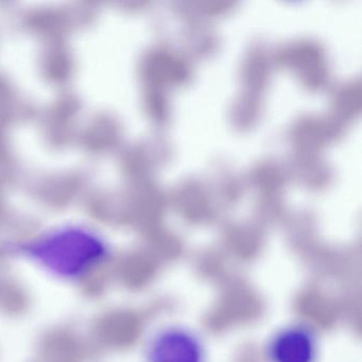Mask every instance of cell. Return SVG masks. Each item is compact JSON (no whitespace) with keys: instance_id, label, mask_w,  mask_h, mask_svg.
Wrapping results in <instances>:
<instances>
[{"instance_id":"1","label":"cell","mask_w":362,"mask_h":362,"mask_svg":"<svg viewBox=\"0 0 362 362\" xmlns=\"http://www.w3.org/2000/svg\"><path fill=\"white\" fill-rule=\"evenodd\" d=\"M16 253L60 281H86L107 266L112 249L94 228L58 226L16 245Z\"/></svg>"},{"instance_id":"2","label":"cell","mask_w":362,"mask_h":362,"mask_svg":"<svg viewBox=\"0 0 362 362\" xmlns=\"http://www.w3.org/2000/svg\"><path fill=\"white\" fill-rule=\"evenodd\" d=\"M145 362H206L204 342L190 328L167 325L158 328L146 341Z\"/></svg>"},{"instance_id":"3","label":"cell","mask_w":362,"mask_h":362,"mask_svg":"<svg viewBox=\"0 0 362 362\" xmlns=\"http://www.w3.org/2000/svg\"><path fill=\"white\" fill-rule=\"evenodd\" d=\"M320 340L308 324L293 322L275 330L264 345L268 362H317Z\"/></svg>"}]
</instances>
